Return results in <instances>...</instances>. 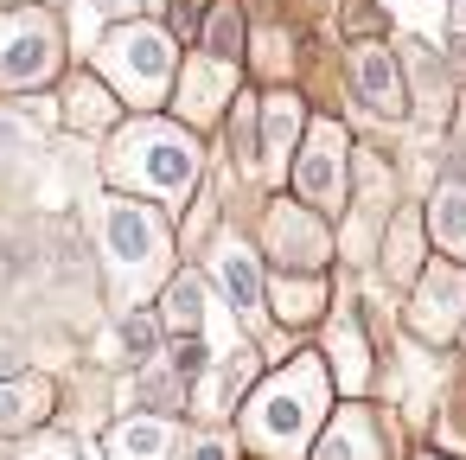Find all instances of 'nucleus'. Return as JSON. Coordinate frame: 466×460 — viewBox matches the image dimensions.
Wrapping results in <instances>:
<instances>
[{"instance_id":"nucleus-8","label":"nucleus","mask_w":466,"mask_h":460,"mask_svg":"<svg viewBox=\"0 0 466 460\" xmlns=\"http://www.w3.org/2000/svg\"><path fill=\"white\" fill-rule=\"evenodd\" d=\"M339 160H345V135L332 122H319L307 154L294 160V192L313 199V205H339Z\"/></svg>"},{"instance_id":"nucleus-6","label":"nucleus","mask_w":466,"mask_h":460,"mask_svg":"<svg viewBox=\"0 0 466 460\" xmlns=\"http://www.w3.org/2000/svg\"><path fill=\"white\" fill-rule=\"evenodd\" d=\"M237 58H218V52H205V58H192L186 71H179V116L186 122H198V128H211L218 116H224V97H230V84H237V71H230Z\"/></svg>"},{"instance_id":"nucleus-21","label":"nucleus","mask_w":466,"mask_h":460,"mask_svg":"<svg viewBox=\"0 0 466 460\" xmlns=\"http://www.w3.org/2000/svg\"><path fill=\"white\" fill-rule=\"evenodd\" d=\"M230 454H237V441H230L224 428H205V434H198V441H192L179 460H230Z\"/></svg>"},{"instance_id":"nucleus-1","label":"nucleus","mask_w":466,"mask_h":460,"mask_svg":"<svg viewBox=\"0 0 466 460\" xmlns=\"http://www.w3.org/2000/svg\"><path fill=\"white\" fill-rule=\"evenodd\" d=\"M96 250H103L116 307L128 313L135 301H147V294L167 281L173 224H167V211H154L141 192H122V199H103V211H96Z\"/></svg>"},{"instance_id":"nucleus-13","label":"nucleus","mask_w":466,"mask_h":460,"mask_svg":"<svg viewBox=\"0 0 466 460\" xmlns=\"http://www.w3.org/2000/svg\"><path fill=\"white\" fill-rule=\"evenodd\" d=\"M52 415V377H0V434H26Z\"/></svg>"},{"instance_id":"nucleus-18","label":"nucleus","mask_w":466,"mask_h":460,"mask_svg":"<svg viewBox=\"0 0 466 460\" xmlns=\"http://www.w3.org/2000/svg\"><path fill=\"white\" fill-rule=\"evenodd\" d=\"M294 135H300V103L294 97H268L262 103V160L281 167L288 148H294Z\"/></svg>"},{"instance_id":"nucleus-7","label":"nucleus","mask_w":466,"mask_h":460,"mask_svg":"<svg viewBox=\"0 0 466 460\" xmlns=\"http://www.w3.org/2000/svg\"><path fill=\"white\" fill-rule=\"evenodd\" d=\"M460 313H466V275H460V269H434V275H421L415 307H409V326H415L421 339H447V332L460 326Z\"/></svg>"},{"instance_id":"nucleus-2","label":"nucleus","mask_w":466,"mask_h":460,"mask_svg":"<svg viewBox=\"0 0 466 460\" xmlns=\"http://www.w3.org/2000/svg\"><path fill=\"white\" fill-rule=\"evenodd\" d=\"M243 441L268 460H300L319 415H326V364L319 358H288L256 396H243Z\"/></svg>"},{"instance_id":"nucleus-16","label":"nucleus","mask_w":466,"mask_h":460,"mask_svg":"<svg viewBox=\"0 0 466 460\" xmlns=\"http://www.w3.org/2000/svg\"><path fill=\"white\" fill-rule=\"evenodd\" d=\"M116 116H122V109H116V97H109L90 71H77V77H71V90H65V122H71V128H109Z\"/></svg>"},{"instance_id":"nucleus-10","label":"nucleus","mask_w":466,"mask_h":460,"mask_svg":"<svg viewBox=\"0 0 466 460\" xmlns=\"http://www.w3.org/2000/svg\"><path fill=\"white\" fill-rule=\"evenodd\" d=\"M173 415L167 409H141V415H122L109 428V460H173Z\"/></svg>"},{"instance_id":"nucleus-9","label":"nucleus","mask_w":466,"mask_h":460,"mask_svg":"<svg viewBox=\"0 0 466 460\" xmlns=\"http://www.w3.org/2000/svg\"><path fill=\"white\" fill-rule=\"evenodd\" d=\"M268 250L288 269H319L326 262V230L319 218H307L300 205H268Z\"/></svg>"},{"instance_id":"nucleus-4","label":"nucleus","mask_w":466,"mask_h":460,"mask_svg":"<svg viewBox=\"0 0 466 460\" xmlns=\"http://www.w3.org/2000/svg\"><path fill=\"white\" fill-rule=\"evenodd\" d=\"M96 71L135 103V109H160V97L179 84V58L173 39L147 20H122L103 46H96Z\"/></svg>"},{"instance_id":"nucleus-15","label":"nucleus","mask_w":466,"mask_h":460,"mask_svg":"<svg viewBox=\"0 0 466 460\" xmlns=\"http://www.w3.org/2000/svg\"><path fill=\"white\" fill-rule=\"evenodd\" d=\"M268 301H275V320H288V326H300V320H319V307H326V281L307 269V275H275V288H268Z\"/></svg>"},{"instance_id":"nucleus-12","label":"nucleus","mask_w":466,"mask_h":460,"mask_svg":"<svg viewBox=\"0 0 466 460\" xmlns=\"http://www.w3.org/2000/svg\"><path fill=\"white\" fill-rule=\"evenodd\" d=\"M313 460H383L377 415H370V409H345V415H332V428H326V441L313 447Z\"/></svg>"},{"instance_id":"nucleus-19","label":"nucleus","mask_w":466,"mask_h":460,"mask_svg":"<svg viewBox=\"0 0 466 460\" xmlns=\"http://www.w3.org/2000/svg\"><path fill=\"white\" fill-rule=\"evenodd\" d=\"M428 230L447 256H466V186H441L434 192V211H428Z\"/></svg>"},{"instance_id":"nucleus-23","label":"nucleus","mask_w":466,"mask_h":460,"mask_svg":"<svg viewBox=\"0 0 466 460\" xmlns=\"http://www.w3.org/2000/svg\"><path fill=\"white\" fill-rule=\"evenodd\" d=\"M90 7H96V14H109V20H128V14H141V7H147V0H90Z\"/></svg>"},{"instance_id":"nucleus-11","label":"nucleus","mask_w":466,"mask_h":460,"mask_svg":"<svg viewBox=\"0 0 466 460\" xmlns=\"http://www.w3.org/2000/svg\"><path fill=\"white\" fill-rule=\"evenodd\" d=\"M351 84H358L364 109H377V116H402V84H396V65H390L383 46H358V52H351Z\"/></svg>"},{"instance_id":"nucleus-22","label":"nucleus","mask_w":466,"mask_h":460,"mask_svg":"<svg viewBox=\"0 0 466 460\" xmlns=\"http://www.w3.org/2000/svg\"><path fill=\"white\" fill-rule=\"evenodd\" d=\"M205 20H211L205 0H173V33H179V39H198V33H205Z\"/></svg>"},{"instance_id":"nucleus-20","label":"nucleus","mask_w":466,"mask_h":460,"mask_svg":"<svg viewBox=\"0 0 466 460\" xmlns=\"http://www.w3.org/2000/svg\"><path fill=\"white\" fill-rule=\"evenodd\" d=\"M415 250H421V243H415V224L402 218V224H396V243H390V275H402V281H409V275H415V262H409Z\"/></svg>"},{"instance_id":"nucleus-24","label":"nucleus","mask_w":466,"mask_h":460,"mask_svg":"<svg viewBox=\"0 0 466 460\" xmlns=\"http://www.w3.org/2000/svg\"><path fill=\"white\" fill-rule=\"evenodd\" d=\"M20 364H26V352H20V345H14V339H0V377H14V371H20Z\"/></svg>"},{"instance_id":"nucleus-17","label":"nucleus","mask_w":466,"mask_h":460,"mask_svg":"<svg viewBox=\"0 0 466 460\" xmlns=\"http://www.w3.org/2000/svg\"><path fill=\"white\" fill-rule=\"evenodd\" d=\"M205 307H211V294H205V281H198V269H186V275H173V288H167V332H205Z\"/></svg>"},{"instance_id":"nucleus-5","label":"nucleus","mask_w":466,"mask_h":460,"mask_svg":"<svg viewBox=\"0 0 466 460\" xmlns=\"http://www.w3.org/2000/svg\"><path fill=\"white\" fill-rule=\"evenodd\" d=\"M65 65V26L46 7H0V90H39Z\"/></svg>"},{"instance_id":"nucleus-3","label":"nucleus","mask_w":466,"mask_h":460,"mask_svg":"<svg viewBox=\"0 0 466 460\" xmlns=\"http://www.w3.org/2000/svg\"><path fill=\"white\" fill-rule=\"evenodd\" d=\"M205 173V154L198 141L167 122V116H141L116 135V154H109V186L122 192H141V199H160V205H179Z\"/></svg>"},{"instance_id":"nucleus-25","label":"nucleus","mask_w":466,"mask_h":460,"mask_svg":"<svg viewBox=\"0 0 466 460\" xmlns=\"http://www.w3.org/2000/svg\"><path fill=\"white\" fill-rule=\"evenodd\" d=\"M0 7H20V0H0Z\"/></svg>"},{"instance_id":"nucleus-14","label":"nucleus","mask_w":466,"mask_h":460,"mask_svg":"<svg viewBox=\"0 0 466 460\" xmlns=\"http://www.w3.org/2000/svg\"><path fill=\"white\" fill-rule=\"evenodd\" d=\"M218 275H224L237 313H256V307H262V262H256V250H249L243 237H224V243H218Z\"/></svg>"}]
</instances>
